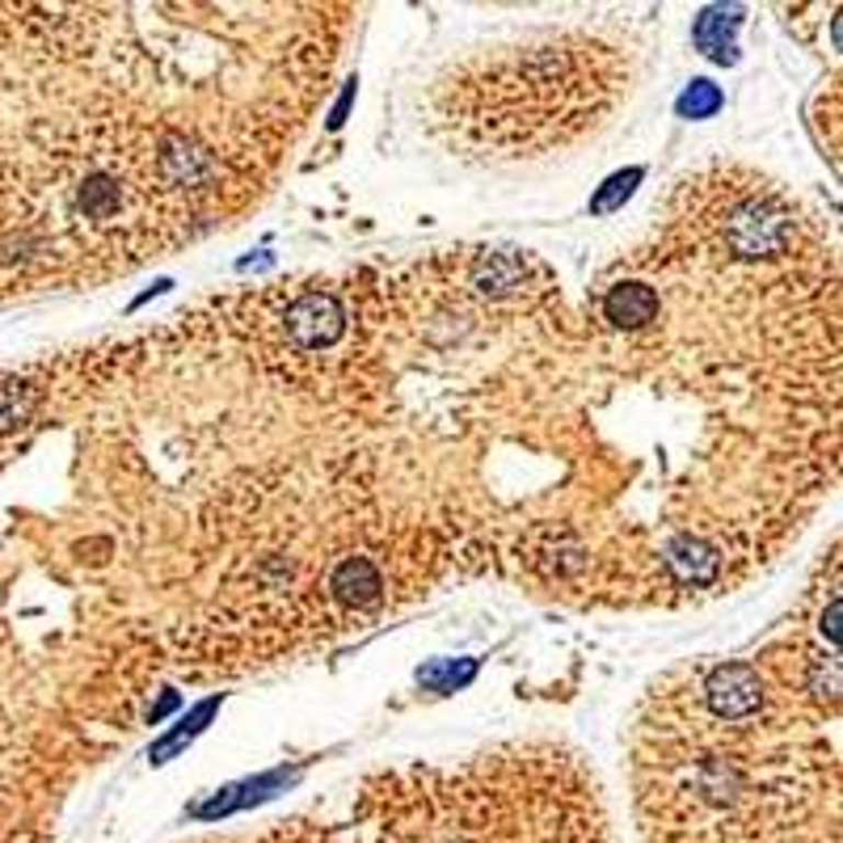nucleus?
I'll use <instances>...</instances> for the list:
<instances>
[{
  "instance_id": "nucleus-1",
  "label": "nucleus",
  "mask_w": 843,
  "mask_h": 843,
  "mask_svg": "<svg viewBox=\"0 0 843 843\" xmlns=\"http://www.w3.org/2000/svg\"><path fill=\"white\" fill-rule=\"evenodd\" d=\"M793 224L781 207L772 203H742L734 216H730V228H726V241L742 253V258H772L789 246Z\"/></svg>"
},
{
  "instance_id": "nucleus-2",
  "label": "nucleus",
  "mask_w": 843,
  "mask_h": 843,
  "mask_svg": "<svg viewBox=\"0 0 843 843\" xmlns=\"http://www.w3.org/2000/svg\"><path fill=\"white\" fill-rule=\"evenodd\" d=\"M342 329H346V312L329 292H308L287 308V333L304 351L333 346L342 338Z\"/></svg>"
},
{
  "instance_id": "nucleus-3",
  "label": "nucleus",
  "mask_w": 843,
  "mask_h": 843,
  "mask_svg": "<svg viewBox=\"0 0 843 843\" xmlns=\"http://www.w3.org/2000/svg\"><path fill=\"white\" fill-rule=\"evenodd\" d=\"M705 700L717 717H730V721L751 717V713L763 705L760 671L747 667V662H726V667H717L705 683Z\"/></svg>"
},
{
  "instance_id": "nucleus-4",
  "label": "nucleus",
  "mask_w": 843,
  "mask_h": 843,
  "mask_svg": "<svg viewBox=\"0 0 843 843\" xmlns=\"http://www.w3.org/2000/svg\"><path fill=\"white\" fill-rule=\"evenodd\" d=\"M658 308L662 299L650 283H616L603 296V317L616 329H646L650 321H658Z\"/></svg>"
},
{
  "instance_id": "nucleus-5",
  "label": "nucleus",
  "mask_w": 843,
  "mask_h": 843,
  "mask_svg": "<svg viewBox=\"0 0 843 843\" xmlns=\"http://www.w3.org/2000/svg\"><path fill=\"white\" fill-rule=\"evenodd\" d=\"M329 591L351 607H372L384 595V573L372 557H342L329 573Z\"/></svg>"
},
{
  "instance_id": "nucleus-6",
  "label": "nucleus",
  "mask_w": 843,
  "mask_h": 843,
  "mask_svg": "<svg viewBox=\"0 0 843 843\" xmlns=\"http://www.w3.org/2000/svg\"><path fill=\"white\" fill-rule=\"evenodd\" d=\"M742 9H705L700 18H696V47L708 55V59H717V64H734L738 59V47H734V30H738V18Z\"/></svg>"
},
{
  "instance_id": "nucleus-7",
  "label": "nucleus",
  "mask_w": 843,
  "mask_h": 843,
  "mask_svg": "<svg viewBox=\"0 0 843 843\" xmlns=\"http://www.w3.org/2000/svg\"><path fill=\"white\" fill-rule=\"evenodd\" d=\"M523 274H527V266L519 262L515 253H490V258L477 266L472 283H477L481 296H511V292H519Z\"/></svg>"
},
{
  "instance_id": "nucleus-8",
  "label": "nucleus",
  "mask_w": 843,
  "mask_h": 843,
  "mask_svg": "<svg viewBox=\"0 0 843 843\" xmlns=\"http://www.w3.org/2000/svg\"><path fill=\"white\" fill-rule=\"evenodd\" d=\"M667 561H671V570L680 573L683 582H708L717 573V552L705 540H692V536H683V540L667 548Z\"/></svg>"
},
{
  "instance_id": "nucleus-9",
  "label": "nucleus",
  "mask_w": 843,
  "mask_h": 843,
  "mask_svg": "<svg viewBox=\"0 0 843 843\" xmlns=\"http://www.w3.org/2000/svg\"><path fill=\"white\" fill-rule=\"evenodd\" d=\"M77 207H81L84 216H110L114 207H118V186H114V178H106V173H98V178H89L81 186V194H77Z\"/></svg>"
},
{
  "instance_id": "nucleus-10",
  "label": "nucleus",
  "mask_w": 843,
  "mask_h": 843,
  "mask_svg": "<svg viewBox=\"0 0 843 843\" xmlns=\"http://www.w3.org/2000/svg\"><path fill=\"white\" fill-rule=\"evenodd\" d=\"M721 89L708 81H692L687 89L680 93V114L683 118H708V114H717L721 110Z\"/></svg>"
},
{
  "instance_id": "nucleus-11",
  "label": "nucleus",
  "mask_w": 843,
  "mask_h": 843,
  "mask_svg": "<svg viewBox=\"0 0 843 843\" xmlns=\"http://www.w3.org/2000/svg\"><path fill=\"white\" fill-rule=\"evenodd\" d=\"M810 692L822 696V700H835V692H840V658H835V650L818 653L810 662Z\"/></svg>"
},
{
  "instance_id": "nucleus-12",
  "label": "nucleus",
  "mask_w": 843,
  "mask_h": 843,
  "mask_svg": "<svg viewBox=\"0 0 843 843\" xmlns=\"http://www.w3.org/2000/svg\"><path fill=\"white\" fill-rule=\"evenodd\" d=\"M637 178H641V169H628V173H616V178L607 182V191H603V194H599V198H595V212H612V207H616L620 198H628V194H633V182H637Z\"/></svg>"
}]
</instances>
